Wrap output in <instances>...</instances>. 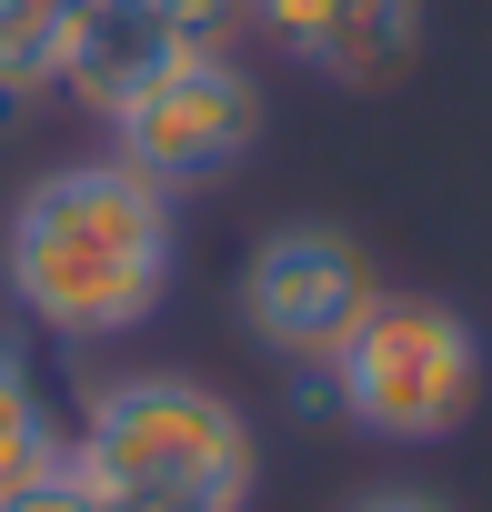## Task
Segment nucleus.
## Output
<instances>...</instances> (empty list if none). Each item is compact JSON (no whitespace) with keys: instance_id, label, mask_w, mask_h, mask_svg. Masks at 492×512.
<instances>
[{"instance_id":"obj_10","label":"nucleus","mask_w":492,"mask_h":512,"mask_svg":"<svg viewBox=\"0 0 492 512\" xmlns=\"http://www.w3.org/2000/svg\"><path fill=\"white\" fill-rule=\"evenodd\" d=\"M0 512H101V502H91V492L71 482V462H61V472H41L31 492H11V502H0Z\"/></svg>"},{"instance_id":"obj_8","label":"nucleus","mask_w":492,"mask_h":512,"mask_svg":"<svg viewBox=\"0 0 492 512\" xmlns=\"http://www.w3.org/2000/svg\"><path fill=\"white\" fill-rule=\"evenodd\" d=\"M61 462H71V442H61V422H51L41 382H31V352L0 332V502L31 492V482H41V472H61Z\"/></svg>"},{"instance_id":"obj_6","label":"nucleus","mask_w":492,"mask_h":512,"mask_svg":"<svg viewBox=\"0 0 492 512\" xmlns=\"http://www.w3.org/2000/svg\"><path fill=\"white\" fill-rule=\"evenodd\" d=\"M241 31H252V0H81L71 41H61V91L111 111L141 71L231 51Z\"/></svg>"},{"instance_id":"obj_11","label":"nucleus","mask_w":492,"mask_h":512,"mask_svg":"<svg viewBox=\"0 0 492 512\" xmlns=\"http://www.w3.org/2000/svg\"><path fill=\"white\" fill-rule=\"evenodd\" d=\"M352 512H452L442 492H412V482H382V492H362Z\"/></svg>"},{"instance_id":"obj_7","label":"nucleus","mask_w":492,"mask_h":512,"mask_svg":"<svg viewBox=\"0 0 492 512\" xmlns=\"http://www.w3.org/2000/svg\"><path fill=\"white\" fill-rule=\"evenodd\" d=\"M252 31L282 61H302L342 91H372L422 51V0H252Z\"/></svg>"},{"instance_id":"obj_1","label":"nucleus","mask_w":492,"mask_h":512,"mask_svg":"<svg viewBox=\"0 0 492 512\" xmlns=\"http://www.w3.org/2000/svg\"><path fill=\"white\" fill-rule=\"evenodd\" d=\"M181 282V221L171 191H151L131 161H61L0 221V292L21 322L61 342L141 332Z\"/></svg>"},{"instance_id":"obj_4","label":"nucleus","mask_w":492,"mask_h":512,"mask_svg":"<svg viewBox=\"0 0 492 512\" xmlns=\"http://www.w3.org/2000/svg\"><path fill=\"white\" fill-rule=\"evenodd\" d=\"M111 161H131L151 191H211L221 171L252 161L262 141V81L241 71L231 51H201V61H161L141 71L111 111Z\"/></svg>"},{"instance_id":"obj_2","label":"nucleus","mask_w":492,"mask_h":512,"mask_svg":"<svg viewBox=\"0 0 492 512\" xmlns=\"http://www.w3.org/2000/svg\"><path fill=\"white\" fill-rule=\"evenodd\" d=\"M71 482L101 512H252L262 452H252V422L231 412V392L191 372H131L91 402L71 442Z\"/></svg>"},{"instance_id":"obj_5","label":"nucleus","mask_w":492,"mask_h":512,"mask_svg":"<svg viewBox=\"0 0 492 512\" xmlns=\"http://www.w3.org/2000/svg\"><path fill=\"white\" fill-rule=\"evenodd\" d=\"M372 262H362V241L332 231V221H282L252 262H241V332H252L272 362L292 372H332V352L352 342V322L372 312Z\"/></svg>"},{"instance_id":"obj_3","label":"nucleus","mask_w":492,"mask_h":512,"mask_svg":"<svg viewBox=\"0 0 492 512\" xmlns=\"http://www.w3.org/2000/svg\"><path fill=\"white\" fill-rule=\"evenodd\" d=\"M322 382L342 422H362L372 442H442L482 402V332L432 292H372Z\"/></svg>"},{"instance_id":"obj_9","label":"nucleus","mask_w":492,"mask_h":512,"mask_svg":"<svg viewBox=\"0 0 492 512\" xmlns=\"http://www.w3.org/2000/svg\"><path fill=\"white\" fill-rule=\"evenodd\" d=\"M81 0H0V111H31L61 91V41Z\"/></svg>"}]
</instances>
